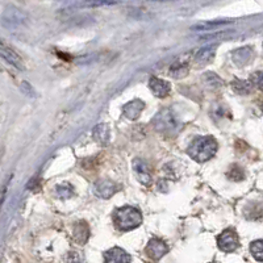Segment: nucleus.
<instances>
[{"instance_id": "obj_1", "label": "nucleus", "mask_w": 263, "mask_h": 263, "mask_svg": "<svg viewBox=\"0 0 263 263\" xmlns=\"http://www.w3.org/2000/svg\"><path fill=\"white\" fill-rule=\"evenodd\" d=\"M217 149H218V145L214 137L203 136V137H198L192 141L187 153L194 160L203 164V162L210 160V158H214Z\"/></svg>"}, {"instance_id": "obj_2", "label": "nucleus", "mask_w": 263, "mask_h": 263, "mask_svg": "<svg viewBox=\"0 0 263 263\" xmlns=\"http://www.w3.org/2000/svg\"><path fill=\"white\" fill-rule=\"evenodd\" d=\"M114 222L120 230L128 232L142 224V214L136 206H122L114 214Z\"/></svg>"}, {"instance_id": "obj_3", "label": "nucleus", "mask_w": 263, "mask_h": 263, "mask_svg": "<svg viewBox=\"0 0 263 263\" xmlns=\"http://www.w3.org/2000/svg\"><path fill=\"white\" fill-rule=\"evenodd\" d=\"M153 126L164 134H174L179 130V121L170 110H162L154 116Z\"/></svg>"}, {"instance_id": "obj_4", "label": "nucleus", "mask_w": 263, "mask_h": 263, "mask_svg": "<svg viewBox=\"0 0 263 263\" xmlns=\"http://www.w3.org/2000/svg\"><path fill=\"white\" fill-rule=\"evenodd\" d=\"M29 18L26 12L14 6H8L2 14V24L8 29H14L24 26L28 22Z\"/></svg>"}, {"instance_id": "obj_5", "label": "nucleus", "mask_w": 263, "mask_h": 263, "mask_svg": "<svg viewBox=\"0 0 263 263\" xmlns=\"http://www.w3.org/2000/svg\"><path fill=\"white\" fill-rule=\"evenodd\" d=\"M217 245L222 252H234L237 248L240 246V240L238 236L233 229H226L218 236L217 238Z\"/></svg>"}, {"instance_id": "obj_6", "label": "nucleus", "mask_w": 263, "mask_h": 263, "mask_svg": "<svg viewBox=\"0 0 263 263\" xmlns=\"http://www.w3.org/2000/svg\"><path fill=\"white\" fill-rule=\"evenodd\" d=\"M94 191H95L96 196H99L102 199H110L116 192L120 191V186L110 179H104V180H99L96 183Z\"/></svg>"}, {"instance_id": "obj_7", "label": "nucleus", "mask_w": 263, "mask_h": 263, "mask_svg": "<svg viewBox=\"0 0 263 263\" xmlns=\"http://www.w3.org/2000/svg\"><path fill=\"white\" fill-rule=\"evenodd\" d=\"M133 171H134L136 178L138 179L140 183H142L144 186H150L152 184V172H150V168L148 166L145 160H140V158H136L133 160Z\"/></svg>"}, {"instance_id": "obj_8", "label": "nucleus", "mask_w": 263, "mask_h": 263, "mask_svg": "<svg viewBox=\"0 0 263 263\" xmlns=\"http://www.w3.org/2000/svg\"><path fill=\"white\" fill-rule=\"evenodd\" d=\"M168 252V245L164 244L162 240L153 238L150 240V242L146 246V254L152 258L153 260H160L162 256Z\"/></svg>"}, {"instance_id": "obj_9", "label": "nucleus", "mask_w": 263, "mask_h": 263, "mask_svg": "<svg viewBox=\"0 0 263 263\" xmlns=\"http://www.w3.org/2000/svg\"><path fill=\"white\" fill-rule=\"evenodd\" d=\"M149 87L150 90H152L153 95L156 96V98H164V96H168L171 90L170 83L164 80V79L156 78V76H152V78H150Z\"/></svg>"}, {"instance_id": "obj_10", "label": "nucleus", "mask_w": 263, "mask_h": 263, "mask_svg": "<svg viewBox=\"0 0 263 263\" xmlns=\"http://www.w3.org/2000/svg\"><path fill=\"white\" fill-rule=\"evenodd\" d=\"M0 57L3 58L4 60H7L8 64H12L14 68H18V70H24V64H22V58L18 57L11 48L6 46L3 42H0Z\"/></svg>"}, {"instance_id": "obj_11", "label": "nucleus", "mask_w": 263, "mask_h": 263, "mask_svg": "<svg viewBox=\"0 0 263 263\" xmlns=\"http://www.w3.org/2000/svg\"><path fill=\"white\" fill-rule=\"evenodd\" d=\"M145 108V103H144L142 100L136 99L132 100L129 103H126L122 107V114L129 118V120H137V118L141 116V112Z\"/></svg>"}, {"instance_id": "obj_12", "label": "nucleus", "mask_w": 263, "mask_h": 263, "mask_svg": "<svg viewBox=\"0 0 263 263\" xmlns=\"http://www.w3.org/2000/svg\"><path fill=\"white\" fill-rule=\"evenodd\" d=\"M106 263H130V256L121 248H114L104 254Z\"/></svg>"}, {"instance_id": "obj_13", "label": "nucleus", "mask_w": 263, "mask_h": 263, "mask_svg": "<svg viewBox=\"0 0 263 263\" xmlns=\"http://www.w3.org/2000/svg\"><path fill=\"white\" fill-rule=\"evenodd\" d=\"M252 57V48L245 46V48H240V49L234 50L232 53V60L234 62L237 66H245L246 64H249L250 60Z\"/></svg>"}, {"instance_id": "obj_14", "label": "nucleus", "mask_w": 263, "mask_h": 263, "mask_svg": "<svg viewBox=\"0 0 263 263\" xmlns=\"http://www.w3.org/2000/svg\"><path fill=\"white\" fill-rule=\"evenodd\" d=\"M94 140L100 145H107L110 142V129L108 125L99 124L94 128Z\"/></svg>"}, {"instance_id": "obj_15", "label": "nucleus", "mask_w": 263, "mask_h": 263, "mask_svg": "<svg viewBox=\"0 0 263 263\" xmlns=\"http://www.w3.org/2000/svg\"><path fill=\"white\" fill-rule=\"evenodd\" d=\"M214 54H216V48L214 46H206L202 48V49L196 53L195 60L200 64H206L208 62L214 58Z\"/></svg>"}, {"instance_id": "obj_16", "label": "nucleus", "mask_w": 263, "mask_h": 263, "mask_svg": "<svg viewBox=\"0 0 263 263\" xmlns=\"http://www.w3.org/2000/svg\"><path fill=\"white\" fill-rule=\"evenodd\" d=\"M90 237V229L88 225L86 222H78L74 228V238L78 244H86Z\"/></svg>"}, {"instance_id": "obj_17", "label": "nucleus", "mask_w": 263, "mask_h": 263, "mask_svg": "<svg viewBox=\"0 0 263 263\" xmlns=\"http://www.w3.org/2000/svg\"><path fill=\"white\" fill-rule=\"evenodd\" d=\"M230 22L228 20H218V22H199V24L192 25L191 29L192 30H198V32H202V30H212V29L220 28V26H224V25L229 24Z\"/></svg>"}, {"instance_id": "obj_18", "label": "nucleus", "mask_w": 263, "mask_h": 263, "mask_svg": "<svg viewBox=\"0 0 263 263\" xmlns=\"http://www.w3.org/2000/svg\"><path fill=\"white\" fill-rule=\"evenodd\" d=\"M232 88L236 94H240V95H248V94L252 92V84L250 80H242V79H237L234 82L232 83Z\"/></svg>"}, {"instance_id": "obj_19", "label": "nucleus", "mask_w": 263, "mask_h": 263, "mask_svg": "<svg viewBox=\"0 0 263 263\" xmlns=\"http://www.w3.org/2000/svg\"><path fill=\"white\" fill-rule=\"evenodd\" d=\"M250 252L256 260L263 262V240H256L250 245Z\"/></svg>"}, {"instance_id": "obj_20", "label": "nucleus", "mask_w": 263, "mask_h": 263, "mask_svg": "<svg viewBox=\"0 0 263 263\" xmlns=\"http://www.w3.org/2000/svg\"><path fill=\"white\" fill-rule=\"evenodd\" d=\"M187 74H188V66L183 62H176L171 68V76L174 78H184Z\"/></svg>"}, {"instance_id": "obj_21", "label": "nucleus", "mask_w": 263, "mask_h": 263, "mask_svg": "<svg viewBox=\"0 0 263 263\" xmlns=\"http://www.w3.org/2000/svg\"><path fill=\"white\" fill-rule=\"evenodd\" d=\"M203 79L204 82L210 86V87H212V88H220L221 86H222V80H221V78L218 75L214 74V72H206V74H204Z\"/></svg>"}, {"instance_id": "obj_22", "label": "nucleus", "mask_w": 263, "mask_h": 263, "mask_svg": "<svg viewBox=\"0 0 263 263\" xmlns=\"http://www.w3.org/2000/svg\"><path fill=\"white\" fill-rule=\"evenodd\" d=\"M228 178L233 182H241L245 178V172L240 166H233L230 170L228 171Z\"/></svg>"}, {"instance_id": "obj_23", "label": "nucleus", "mask_w": 263, "mask_h": 263, "mask_svg": "<svg viewBox=\"0 0 263 263\" xmlns=\"http://www.w3.org/2000/svg\"><path fill=\"white\" fill-rule=\"evenodd\" d=\"M118 0H86L84 7H104V6H114Z\"/></svg>"}, {"instance_id": "obj_24", "label": "nucleus", "mask_w": 263, "mask_h": 263, "mask_svg": "<svg viewBox=\"0 0 263 263\" xmlns=\"http://www.w3.org/2000/svg\"><path fill=\"white\" fill-rule=\"evenodd\" d=\"M56 191H57L58 196H60V198H72V194H74V190H72V187L68 184L58 186L57 188H56Z\"/></svg>"}, {"instance_id": "obj_25", "label": "nucleus", "mask_w": 263, "mask_h": 263, "mask_svg": "<svg viewBox=\"0 0 263 263\" xmlns=\"http://www.w3.org/2000/svg\"><path fill=\"white\" fill-rule=\"evenodd\" d=\"M250 82L252 86H256L260 90H263V72H256L252 75Z\"/></svg>"}, {"instance_id": "obj_26", "label": "nucleus", "mask_w": 263, "mask_h": 263, "mask_svg": "<svg viewBox=\"0 0 263 263\" xmlns=\"http://www.w3.org/2000/svg\"><path fill=\"white\" fill-rule=\"evenodd\" d=\"M22 92H24L25 95L30 96V98H34V96H36L34 90L32 88V86L29 84L28 82H22Z\"/></svg>"}, {"instance_id": "obj_27", "label": "nucleus", "mask_w": 263, "mask_h": 263, "mask_svg": "<svg viewBox=\"0 0 263 263\" xmlns=\"http://www.w3.org/2000/svg\"><path fill=\"white\" fill-rule=\"evenodd\" d=\"M226 34V32H220V33H214V34H206V36L200 37V41H210V40L218 38V37H222Z\"/></svg>"}, {"instance_id": "obj_28", "label": "nucleus", "mask_w": 263, "mask_h": 263, "mask_svg": "<svg viewBox=\"0 0 263 263\" xmlns=\"http://www.w3.org/2000/svg\"><path fill=\"white\" fill-rule=\"evenodd\" d=\"M260 110H262V112H263V104H262V106H260Z\"/></svg>"}, {"instance_id": "obj_29", "label": "nucleus", "mask_w": 263, "mask_h": 263, "mask_svg": "<svg viewBox=\"0 0 263 263\" xmlns=\"http://www.w3.org/2000/svg\"><path fill=\"white\" fill-rule=\"evenodd\" d=\"M160 2H168V0H160Z\"/></svg>"}, {"instance_id": "obj_30", "label": "nucleus", "mask_w": 263, "mask_h": 263, "mask_svg": "<svg viewBox=\"0 0 263 263\" xmlns=\"http://www.w3.org/2000/svg\"><path fill=\"white\" fill-rule=\"evenodd\" d=\"M0 42H2V40H0Z\"/></svg>"}]
</instances>
